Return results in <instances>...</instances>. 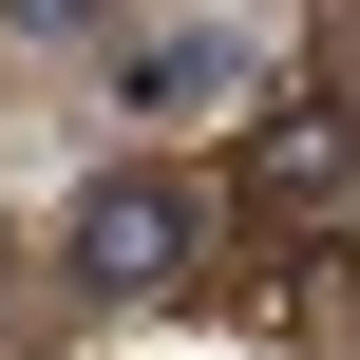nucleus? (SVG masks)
<instances>
[{
	"label": "nucleus",
	"mask_w": 360,
	"mask_h": 360,
	"mask_svg": "<svg viewBox=\"0 0 360 360\" xmlns=\"http://www.w3.org/2000/svg\"><path fill=\"white\" fill-rule=\"evenodd\" d=\"M190 247H209L190 171H95V190H76V228H57V285H76L95 323H133V304H171V285H190Z\"/></svg>",
	"instance_id": "f257e3e1"
},
{
	"label": "nucleus",
	"mask_w": 360,
	"mask_h": 360,
	"mask_svg": "<svg viewBox=\"0 0 360 360\" xmlns=\"http://www.w3.org/2000/svg\"><path fill=\"white\" fill-rule=\"evenodd\" d=\"M0 19H19V38H95V0H0Z\"/></svg>",
	"instance_id": "f03ea898"
}]
</instances>
